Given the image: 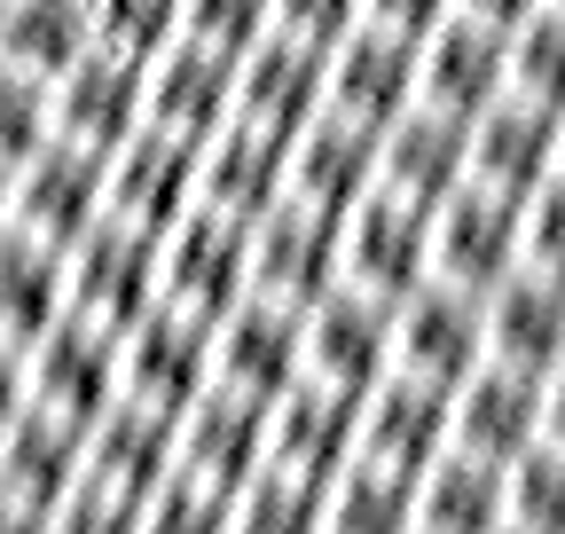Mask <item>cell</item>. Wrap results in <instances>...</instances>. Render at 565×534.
I'll return each mask as SVG.
<instances>
[{
	"label": "cell",
	"mask_w": 565,
	"mask_h": 534,
	"mask_svg": "<svg viewBox=\"0 0 565 534\" xmlns=\"http://www.w3.org/2000/svg\"><path fill=\"white\" fill-rule=\"evenodd\" d=\"M511 95L565 110V9H550V0L511 24Z\"/></svg>",
	"instance_id": "35"
},
{
	"label": "cell",
	"mask_w": 565,
	"mask_h": 534,
	"mask_svg": "<svg viewBox=\"0 0 565 534\" xmlns=\"http://www.w3.org/2000/svg\"><path fill=\"white\" fill-rule=\"evenodd\" d=\"M299 377V307L244 291L221 322H212V385L244 400H275Z\"/></svg>",
	"instance_id": "19"
},
{
	"label": "cell",
	"mask_w": 565,
	"mask_h": 534,
	"mask_svg": "<svg viewBox=\"0 0 565 534\" xmlns=\"http://www.w3.org/2000/svg\"><path fill=\"white\" fill-rule=\"evenodd\" d=\"M181 32L221 55H244L259 32H275V0H181Z\"/></svg>",
	"instance_id": "40"
},
{
	"label": "cell",
	"mask_w": 565,
	"mask_h": 534,
	"mask_svg": "<svg viewBox=\"0 0 565 534\" xmlns=\"http://www.w3.org/2000/svg\"><path fill=\"white\" fill-rule=\"evenodd\" d=\"M503 526V463L440 448L416 472V534H494Z\"/></svg>",
	"instance_id": "29"
},
{
	"label": "cell",
	"mask_w": 565,
	"mask_h": 534,
	"mask_svg": "<svg viewBox=\"0 0 565 534\" xmlns=\"http://www.w3.org/2000/svg\"><path fill=\"white\" fill-rule=\"evenodd\" d=\"M141 118L181 134V142H204L236 118V55L204 47V40H173L141 63Z\"/></svg>",
	"instance_id": "16"
},
{
	"label": "cell",
	"mask_w": 565,
	"mask_h": 534,
	"mask_svg": "<svg viewBox=\"0 0 565 534\" xmlns=\"http://www.w3.org/2000/svg\"><path fill=\"white\" fill-rule=\"evenodd\" d=\"M189 205H196V142H181V134L141 118L126 142L103 158V213L126 221V228L166 236Z\"/></svg>",
	"instance_id": "9"
},
{
	"label": "cell",
	"mask_w": 565,
	"mask_h": 534,
	"mask_svg": "<svg viewBox=\"0 0 565 534\" xmlns=\"http://www.w3.org/2000/svg\"><path fill=\"white\" fill-rule=\"evenodd\" d=\"M103 221V158L71 150V142H40L17 173H9V228L40 252H71Z\"/></svg>",
	"instance_id": "6"
},
{
	"label": "cell",
	"mask_w": 565,
	"mask_h": 534,
	"mask_svg": "<svg viewBox=\"0 0 565 534\" xmlns=\"http://www.w3.org/2000/svg\"><path fill=\"white\" fill-rule=\"evenodd\" d=\"M440 448H448V393L440 385L385 370L362 400H353V456H370V463H385V472L416 480Z\"/></svg>",
	"instance_id": "17"
},
{
	"label": "cell",
	"mask_w": 565,
	"mask_h": 534,
	"mask_svg": "<svg viewBox=\"0 0 565 534\" xmlns=\"http://www.w3.org/2000/svg\"><path fill=\"white\" fill-rule=\"evenodd\" d=\"M166 472H173V417L141 409V400H110V409L79 432V480L118 495V503H134V511Z\"/></svg>",
	"instance_id": "23"
},
{
	"label": "cell",
	"mask_w": 565,
	"mask_h": 534,
	"mask_svg": "<svg viewBox=\"0 0 565 534\" xmlns=\"http://www.w3.org/2000/svg\"><path fill=\"white\" fill-rule=\"evenodd\" d=\"M345 456H353V393L291 377L267 400V463H282L299 480H330Z\"/></svg>",
	"instance_id": "26"
},
{
	"label": "cell",
	"mask_w": 565,
	"mask_h": 534,
	"mask_svg": "<svg viewBox=\"0 0 565 534\" xmlns=\"http://www.w3.org/2000/svg\"><path fill=\"white\" fill-rule=\"evenodd\" d=\"M487 362V322H479V291H456L440 276H424L408 299H393V370L424 377V385H463Z\"/></svg>",
	"instance_id": "8"
},
{
	"label": "cell",
	"mask_w": 565,
	"mask_h": 534,
	"mask_svg": "<svg viewBox=\"0 0 565 534\" xmlns=\"http://www.w3.org/2000/svg\"><path fill=\"white\" fill-rule=\"evenodd\" d=\"M542 440H557V448H565V362H550V370H542Z\"/></svg>",
	"instance_id": "44"
},
{
	"label": "cell",
	"mask_w": 565,
	"mask_h": 534,
	"mask_svg": "<svg viewBox=\"0 0 565 534\" xmlns=\"http://www.w3.org/2000/svg\"><path fill=\"white\" fill-rule=\"evenodd\" d=\"M471 181V158H463V118L433 110V103H408L385 134H377V189L408 196V205L433 213L448 189Z\"/></svg>",
	"instance_id": "24"
},
{
	"label": "cell",
	"mask_w": 565,
	"mask_h": 534,
	"mask_svg": "<svg viewBox=\"0 0 565 534\" xmlns=\"http://www.w3.org/2000/svg\"><path fill=\"white\" fill-rule=\"evenodd\" d=\"M71 488H79V425L17 400V409L0 417V495L47 519Z\"/></svg>",
	"instance_id": "27"
},
{
	"label": "cell",
	"mask_w": 565,
	"mask_h": 534,
	"mask_svg": "<svg viewBox=\"0 0 565 534\" xmlns=\"http://www.w3.org/2000/svg\"><path fill=\"white\" fill-rule=\"evenodd\" d=\"M370 189H377V134L338 118V110H315L291 134V150H282V196H307L322 213H345V205H362Z\"/></svg>",
	"instance_id": "22"
},
{
	"label": "cell",
	"mask_w": 565,
	"mask_h": 534,
	"mask_svg": "<svg viewBox=\"0 0 565 534\" xmlns=\"http://www.w3.org/2000/svg\"><path fill=\"white\" fill-rule=\"evenodd\" d=\"M519 267V196H494L479 181L448 189L433 205V276L456 291H494Z\"/></svg>",
	"instance_id": "13"
},
{
	"label": "cell",
	"mask_w": 565,
	"mask_h": 534,
	"mask_svg": "<svg viewBox=\"0 0 565 534\" xmlns=\"http://www.w3.org/2000/svg\"><path fill=\"white\" fill-rule=\"evenodd\" d=\"M424 276H433V213L424 205H408L393 189H370L362 205L338 213V284L393 307Z\"/></svg>",
	"instance_id": "3"
},
{
	"label": "cell",
	"mask_w": 565,
	"mask_h": 534,
	"mask_svg": "<svg viewBox=\"0 0 565 534\" xmlns=\"http://www.w3.org/2000/svg\"><path fill=\"white\" fill-rule=\"evenodd\" d=\"M322 534H416V480L345 456L322 480Z\"/></svg>",
	"instance_id": "31"
},
{
	"label": "cell",
	"mask_w": 565,
	"mask_h": 534,
	"mask_svg": "<svg viewBox=\"0 0 565 534\" xmlns=\"http://www.w3.org/2000/svg\"><path fill=\"white\" fill-rule=\"evenodd\" d=\"M40 142H55V126H47V87L0 63V173H17Z\"/></svg>",
	"instance_id": "38"
},
{
	"label": "cell",
	"mask_w": 565,
	"mask_h": 534,
	"mask_svg": "<svg viewBox=\"0 0 565 534\" xmlns=\"http://www.w3.org/2000/svg\"><path fill=\"white\" fill-rule=\"evenodd\" d=\"M448 17H456V0H362V24H385L401 40H424V32L448 24Z\"/></svg>",
	"instance_id": "43"
},
{
	"label": "cell",
	"mask_w": 565,
	"mask_h": 534,
	"mask_svg": "<svg viewBox=\"0 0 565 534\" xmlns=\"http://www.w3.org/2000/svg\"><path fill=\"white\" fill-rule=\"evenodd\" d=\"M408 103H416V40H401L385 24H353L322 55V110L385 134Z\"/></svg>",
	"instance_id": "12"
},
{
	"label": "cell",
	"mask_w": 565,
	"mask_h": 534,
	"mask_svg": "<svg viewBox=\"0 0 565 534\" xmlns=\"http://www.w3.org/2000/svg\"><path fill=\"white\" fill-rule=\"evenodd\" d=\"M503 526L511 534H565V448L534 440L503 463Z\"/></svg>",
	"instance_id": "34"
},
{
	"label": "cell",
	"mask_w": 565,
	"mask_h": 534,
	"mask_svg": "<svg viewBox=\"0 0 565 534\" xmlns=\"http://www.w3.org/2000/svg\"><path fill=\"white\" fill-rule=\"evenodd\" d=\"M463 158H471V181L494 189V196H526L557 173V110L526 103V95H494L471 126H463Z\"/></svg>",
	"instance_id": "20"
},
{
	"label": "cell",
	"mask_w": 565,
	"mask_h": 534,
	"mask_svg": "<svg viewBox=\"0 0 565 534\" xmlns=\"http://www.w3.org/2000/svg\"><path fill=\"white\" fill-rule=\"evenodd\" d=\"M479 322H487V362H511L534 377L565 362V284L542 267H511L494 291H479Z\"/></svg>",
	"instance_id": "25"
},
{
	"label": "cell",
	"mask_w": 565,
	"mask_h": 534,
	"mask_svg": "<svg viewBox=\"0 0 565 534\" xmlns=\"http://www.w3.org/2000/svg\"><path fill=\"white\" fill-rule=\"evenodd\" d=\"M322 55L330 47H307L291 32H259L244 55H236V118L291 142V134L322 110Z\"/></svg>",
	"instance_id": "21"
},
{
	"label": "cell",
	"mask_w": 565,
	"mask_h": 534,
	"mask_svg": "<svg viewBox=\"0 0 565 534\" xmlns=\"http://www.w3.org/2000/svg\"><path fill=\"white\" fill-rule=\"evenodd\" d=\"M385 370H393V307L385 299L330 284L315 307H299V377L362 400Z\"/></svg>",
	"instance_id": "5"
},
{
	"label": "cell",
	"mask_w": 565,
	"mask_h": 534,
	"mask_svg": "<svg viewBox=\"0 0 565 534\" xmlns=\"http://www.w3.org/2000/svg\"><path fill=\"white\" fill-rule=\"evenodd\" d=\"M134 534H228V495L189 472H166L134 511Z\"/></svg>",
	"instance_id": "37"
},
{
	"label": "cell",
	"mask_w": 565,
	"mask_h": 534,
	"mask_svg": "<svg viewBox=\"0 0 565 534\" xmlns=\"http://www.w3.org/2000/svg\"><path fill=\"white\" fill-rule=\"evenodd\" d=\"M362 24V0H275V32H291L307 47H338Z\"/></svg>",
	"instance_id": "42"
},
{
	"label": "cell",
	"mask_w": 565,
	"mask_h": 534,
	"mask_svg": "<svg viewBox=\"0 0 565 534\" xmlns=\"http://www.w3.org/2000/svg\"><path fill=\"white\" fill-rule=\"evenodd\" d=\"M17 385L32 409L63 417V425H95L110 400H118V339L103 322H79V314H55L40 339L17 354Z\"/></svg>",
	"instance_id": "4"
},
{
	"label": "cell",
	"mask_w": 565,
	"mask_h": 534,
	"mask_svg": "<svg viewBox=\"0 0 565 534\" xmlns=\"http://www.w3.org/2000/svg\"><path fill=\"white\" fill-rule=\"evenodd\" d=\"M47 126H55V142L87 150V158H110L141 126V63L110 55V47H87L79 63H63L47 79Z\"/></svg>",
	"instance_id": "10"
},
{
	"label": "cell",
	"mask_w": 565,
	"mask_h": 534,
	"mask_svg": "<svg viewBox=\"0 0 565 534\" xmlns=\"http://www.w3.org/2000/svg\"><path fill=\"white\" fill-rule=\"evenodd\" d=\"M494 534H511V526H494Z\"/></svg>",
	"instance_id": "49"
},
{
	"label": "cell",
	"mask_w": 565,
	"mask_h": 534,
	"mask_svg": "<svg viewBox=\"0 0 565 534\" xmlns=\"http://www.w3.org/2000/svg\"><path fill=\"white\" fill-rule=\"evenodd\" d=\"M95 47L87 0H0V63L24 79H55L63 63H79Z\"/></svg>",
	"instance_id": "30"
},
{
	"label": "cell",
	"mask_w": 565,
	"mask_h": 534,
	"mask_svg": "<svg viewBox=\"0 0 565 534\" xmlns=\"http://www.w3.org/2000/svg\"><path fill=\"white\" fill-rule=\"evenodd\" d=\"M0 534H40V511H24V503L0 495Z\"/></svg>",
	"instance_id": "46"
},
{
	"label": "cell",
	"mask_w": 565,
	"mask_h": 534,
	"mask_svg": "<svg viewBox=\"0 0 565 534\" xmlns=\"http://www.w3.org/2000/svg\"><path fill=\"white\" fill-rule=\"evenodd\" d=\"M557 173H565V110H557Z\"/></svg>",
	"instance_id": "47"
},
{
	"label": "cell",
	"mask_w": 565,
	"mask_h": 534,
	"mask_svg": "<svg viewBox=\"0 0 565 534\" xmlns=\"http://www.w3.org/2000/svg\"><path fill=\"white\" fill-rule=\"evenodd\" d=\"M55 314H63V259L9 228L0 236V346L24 354Z\"/></svg>",
	"instance_id": "32"
},
{
	"label": "cell",
	"mask_w": 565,
	"mask_h": 534,
	"mask_svg": "<svg viewBox=\"0 0 565 534\" xmlns=\"http://www.w3.org/2000/svg\"><path fill=\"white\" fill-rule=\"evenodd\" d=\"M40 534H134V503H118V495H103V488H71L47 519H40Z\"/></svg>",
	"instance_id": "41"
},
{
	"label": "cell",
	"mask_w": 565,
	"mask_h": 534,
	"mask_svg": "<svg viewBox=\"0 0 565 534\" xmlns=\"http://www.w3.org/2000/svg\"><path fill=\"white\" fill-rule=\"evenodd\" d=\"M456 9H463V17H479V24H494V32H511L519 17H534V9H542V0H456Z\"/></svg>",
	"instance_id": "45"
},
{
	"label": "cell",
	"mask_w": 565,
	"mask_h": 534,
	"mask_svg": "<svg viewBox=\"0 0 565 534\" xmlns=\"http://www.w3.org/2000/svg\"><path fill=\"white\" fill-rule=\"evenodd\" d=\"M338 284V213L307 196H275L252 221V291L282 307H315Z\"/></svg>",
	"instance_id": "11"
},
{
	"label": "cell",
	"mask_w": 565,
	"mask_h": 534,
	"mask_svg": "<svg viewBox=\"0 0 565 534\" xmlns=\"http://www.w3.org/2000/svg\"><path fill=\"white\" fill-rule=\"evenodd\" d=\"M550 9H565V0H550Z\"/></svg>",
	"instance_id": "48"
},
{
	"label": "cell",
	"mask_w": 565,
	"mask_h": 534,
	"mask_svg": "<svg viewBox=\"0 0 565 534\" xmlns=\"http://www.w3.org/2000/svg\"><path fill=\"white\" fill-rule=\"evenodd\" d=\"M212 385V322L150 307L141 322L118 330V400H141L158 417H181Z\"/></svg>",
	"instance_id": "7"
},
{
	"label": "cell",
	"mask_w": 565,
	"mask_h": 534,
	"mask_svg": "<svg viewBox=\"0 0 565 534\" xmlns=\"http://www.w3.org/2000/svg\"><path fill=\"white\" fill-rule=\"evenodd\" d=\"M503 87H511V32H494V24L456 9L448 24H433L416 40V103H433V110L471 126Z\"/></svg>",
	"instance_id": "14"
},
{
	"label": "cell",
	"mask_w": 565,
	"mask_h": 534,
	"mask_svg": "<svg viewBox=\"0 0 565 534\" xmlns=\"http://www.w3.org/2000/svg\"><path fill=\"white\" fill-rule=\"evenodd\" d=\"M87 17H95V47L134 63H150L158 47L181 40V0H87Z\"/></svg>",
	"instance_id": "36"
},
{
	"label": "cell",
	"mask_w": 565,
	"mask_h": 534,
	"mask_svg": "<svg viewBox=\"0 0 565 534\" xmlns=\"http://www.w3.org/2000/svg\"><path fill=\"white\" fill-rule=\"evenodd\" d=\"M282 150L291 142H275V134H259L244 118H228L221 134H204L196 142V205L228 213V221H259L282 196Z\"/></svg>",
	"instance_id": "28"
},
{
	"label": "cell",
	"mask_w": 565,
	"mask_h": 534,
	"mask_svg": "<svg viewBox=\"0 0 565 534\" xmlns=\"http://www.w3.org/2000/svg\"><path fill=\"white\" fill-rule=\"evenodd\" d=\"M252 291V221H228L212 205H189L158 236V307L221 322Z\"/></svg>",
	"instance_id": "1"
},
{
	"label": "cell",
	"mask_w": 565,
	"mask_h": 534,
	"mask_svg": "<svg viewBox=\"0 0 565 534\" xmlns=\"http://www.w3.org/2000/svg\"><path fill=\"white\" fill-rule=\"evenodd\" d=\"M519 267H542L565 284V173L519 196Z\"/></svg>",
	"instance_id": "39"
},
{
	"label": "cell",
	"mask_w": 565,
	"mask_h": 534,
	"mask_svg": "<svg viewBox=\"0 0 565 534\" xmlns=\"http://www.w3.org/2000/svg\"><path fill=\"white\" fill-rule=\"evenodd\" d=\"M150 307H158V236L103 213L79 244L63 252V314L103 322L118 339V330L141 322Z\"/></svg>",
	"instance_id": "2"
},
{
	"label": "cell",
	"mask_w": 565,
	"mask_h": 534,
	"mask_svg": "<svg viewBox=\"0 0 565 534\" xmlns=\"http://www.w3.org/2000/svg\"><path fill=\"white\" fill-rule=\"evenodd\" d=\"M542 440V377L511 362H479L463 385H448V448H471L487 463H511Z\"/></svg>",
	"instance_id": "18"
},
{
	"label": "cell",
	"mask_w": 565,
	"mask_h": 534,
	"mask_svg": "<svg viewBox=\"0 0 565 534\" xmlns=\"http://www.w3.org/2000/svg\"><path fill=\"white\" fill-rule=\"evenodd\" d=\"M267 463V400H244L228 385H204L189 409L173 417V472L236 495Z\"/></svg>",
	"instance_id": "15"
},
{
	"label": "cell",
	"mask_w": 565,
	"mask_h": 534,
	"mask_svg": "<svg viewBox=\"0 0 565 534\" xmlns=\"http://www.w3.org/2000/svg\"><path fill=\"white\" fill-rule=\"evenodd\" d=\"M228 534H322V480L259 463V472L228 495Z\"/></svg>",
	"instance_id": "33"
}]
</instances>
